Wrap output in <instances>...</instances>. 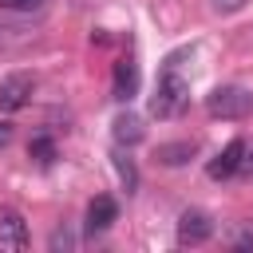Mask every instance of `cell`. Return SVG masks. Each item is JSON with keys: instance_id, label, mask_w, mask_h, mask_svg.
<instances>
[{"instance_id": "1", "label": "cell", "mask_w": 253, "mask_h": 253, "mask_svg": "<svg viewBox=\"0 0 253 253\" xmlns=\"http://www.w3.org/2000/svg\"><path fill=\"white\" fill-rule=\"evenodd\" d=\"M186 107H190V83L178 75V55H170V59L162 63L158 83H154L150 115H154V119H178Z\"/></svg>"}, {"instance_id": "2", "label": "cell", "mask_w": 253, "mask_h": 253, "mask_svg": "<svg viewBox=\"0 0 253 253\" xmlns=\"http://www.w3.org/2000/svg\"><path fill=\"white\" fill-rule=\"evenodd\" d=\"M249 107H253V99L241 87H213L206 99V111L213 119H241V115H249Z\"/></svg>"}, {"instance_id": "3", "label": "cell", "mask_w": 253, "mask_h": 253, "mask_svg": "<svg viewBox=\"0 0 253 253\" xmlns=\"http://www.w3.org/2000/svg\"><path fill=\"white\" fill-rule=\"evenodd\" d=\"M32 87H36V79H32L28 71H16V75L0 79V111H4V115L24 111L28 99H32Z\"/></svg>"}, {"instance_id": "4", "label": "cell", "mask_w": 253, "mask_h": 253, "mask_svg": "<svg viewBox=\"0 0 253 253\" xmlns=\"http://www.w3.org/2000/svg\"><path fill=\"white\" fill-rule=\"evenodd\" d=\"M213 237V221L202 210H186L178 217V245H206Z\"/></svg>"}, {"instance_id": "5", "label": "cell", "mask_w": 253, "mask_h": 253, "mask_svg": "<svg viewBox=\"0 0 253 253\" xmlns=\"http://www.w3.org/2000/svg\"><path fill=\"white\" fill-rule=\"evenodd\" d=\"M241 158H245V142H241V138H233V142H229V146H225V150H221V154H217V158L206 166V174H210L213 182L233 178V174L241 170Z\"/></svg>"}, {"instance_id": "6", "label": "cell", "mask_w": 253, "mask_h": 253, "mask_svg": "<svg viewBox=\"0 0 253 253\" xmlns=\"http://www.w3.org/2000/svg\"><path fill=\"white\" fill-rule=\"evenodd\" d=\"M119 221V202L111 198V194H99L91 206H87V229L91 233H103V229H111Z\"/></svg>"}, {"instance_id": "7", "label": "cell", "mask_w": 253, "mask_h": 253, "mask_svg": "<svg viewBox=\"0 0 253 253\" xmlns=\"http://www.w3.org/2000/svg\"><path fill=\"white\" fill-rule=\"evenodd\" d=\"M0 249H12V253L28 249V225H24V217L16 210L0 213Z\"/></svg>"}, {"instance_id": "8", "label": "cell", "mask_w": 253, "mask_h": 253, "mask_svg": "<svg viewBox=\"0 0 253 253\" xmlns=\"http://www.w3.org/2000/svg\"><path fill=\"white\" fill-rule=\"evenodd\" d=\"M138 91V63L134 59H119L115 63V99L119 103H130Z\"/></svg>"}, {"instance_id": "9", "label": "cell", "mask_w": 253, "mask_h": 253, "mask_svg": "<svg viewBox=\"0 0 253 253\" xmlns=\"http://www.w3.org/2000/svg\"><path fill=\"white\" fill-rule=\"evenodd\" d=\"M111 126H115V142H119V146H134V142H142V134H146V130H142V119L130 115V111H123Z\"/></svg>"}, {"instance_id": "10", "label": "cell", "mask_w": 253, "mask_h": 253, "mask_svg": "<svg viewBox=\"0 0 253 253\" xmlns=\"http://www.w3.org/2000/svg\"><path fill=\"white\" fill-rule=\"evenodd\" d=\"M194 150H198L194 142H162L154 158H158L162 166H182V162H190V158H194Z\"/></svg>"}, {"instance_id": "11", "label": "cell", "mask_w": 253, "mask_h": 253, "mask_svg": "<svg viewBox=\"0 0 253 253\" xmlns=\"http://www.w3.org/2000/svg\"><path fill=\"white\" fill-rule=\"evenodd\" d=\"M28 154H32L40 166H51V158H55V142H51L47 134H36V138L28 142Z\"/></svg>"}, {"instance_id": "12", "label": "cell", "mask_w": 253, "mask_h": 253, "mask_svg": "<svg viewBox=\"0 0 253 253\" xmlns=\"http://www.w3.org/2000/svg\"><path fill=\"white\" fill-rule=\"evenodd\" d=\"M115 166H119V178H123V186H126V194H134V186H138V174H134V162L130 158H115Z\"/></svg>"}, {"instance_id": "13", "label": "cell", "mask_w": 253, "mask_h": 253, "mask_svg": "<svg viewBox=\"0 0 253 253\" xmlns=\"http://www.w3.org/2000/svg\"><path fill=\"white\" fill-rule=\"evenodd\" d=\"M213 4V12H221V16H229V12H241L249 0H210Z\"/></svg>"}, {"instance_id": "14", "label": "cell", "mask_w": 253, "mask_h": 253, "mask_svg": "<svg viewBox=\"0 0 253 253\" xmlns=\"http://www.w3.org/2000/svg\"><path fill=\"white\" fill-rule=\"evenodd\" d=\"M40 0H0V8H8V12H32Z\"/></svg>"}, {"instance_id": "15", "label": "cell", "mask_w": 253, "mask_h": 253, "mask_svg": "<svg viewBox=\"0 0 253 253\" xmlns=\"http://www.w3.org/2000/svg\"><path fill=\"white\" fill-rule=\"evenodd\" d=\"M8 142H12V126H8V123H0V150H4Z\"/></svg>"}, {"instance_id": "16", "label": "cell", "mask_w": 253, "mask_h": 253, "mask_svg": "<svg viewBox=\"0 0 253 253\" xmlns=\"http://www.w3.org/2000/svg\"><path fill=\"white\" fill-rule=\"evenodd\" d=\"M245 154H249V150H245ZM241 170H245V174H253V154H249V158H241Z\"/></svg>"}]
</instances>
